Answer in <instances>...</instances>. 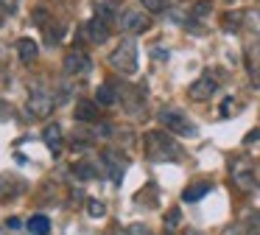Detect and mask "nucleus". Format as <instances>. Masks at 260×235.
<instances>
[{
	"label": "nucleus",
	"mask_w": 260,
	"mask_h": 235,
	"mask_svg": "<svg viewBox=\"0 0 260 235\" xmlns=\"http://www.w3.org/2000/svg\"><path fill=\"white\" fill-rule=\"evenodd\" d=\"M28 232L31 235H48L51 232V221H48V216H31L28 218Z\"/></svg>",
	"instance_id": "14"
},
{
	"label": "nucleus",
	"mask_w": 260,
	"mask_h": 235,
	"mask_svg": "<svg viewBox=\"0 0 260 235\" xmlns=\"http://www.w3.org/2000/svg\"><path fill=\"white\" fill-rule=\"evenodd\" d=\"M260 137V129H254L252 134H246V143H252V140H257Z\"/></svg>",
	"instance_id": "24"
},
{
	"label": "nucleus",
	"mask_w": 260,
	"mask_h": 235,
	"mask_svg": "<svg viewBox=\"0 0 260 235\" xmlns=\"http://www.w3.org/2000/svg\"><path fill=\"white\" fill-rule=\"evenodd\" d=\"M73 115H76L79 123H95L98 121V106L92 104V101H79Z\"/></svg>",
	"instance_id": "10"
},
{
	"label": "nucleus",
	"mask_w": 260,
	"mask_h": 235,
	"mask_svg": "<svg viewBox=\"0 0 260 235\" xmlns=\"http://www.w3.org/2000/svg\"><path fill=\"white\" fill-rule=\"evenodd\" d=\"M0 25H3V17H0Z\"/></svg>",
	"instance_id": "27"
},
{
	"label": "nucleus",
	"mask_w": 260,
	"mask_h": 235,
	"mask_svg": "<svg viewBox=\"0 0 260 235\" xmlns=\"http://www.w3.org/2000/svg\"><path fill=\"white\" fill-rule=\"evenodd\" d=\"M246 235H260V213H252L246 218Z\"/></svg>",
	"instance_id": "18"
},
{
	"label": "nucleus",
	"mask_w": 260,
	"mask_h": 235,
	"mask_svg": "<svg viewBox=\"0 0 260 235\" xmlns=\"http://www.w3.org/2000/svg\"><path fill=\"white\" fill-rule=\"evenodd\" d=\"M84 31L90 34V42H104V39L109 37V20H107V17H101V14H95L90 22H87Z\"/></svg>",
	"instance_id": "9"
},
{
	"label": "nucleus",
	"mask_w": 260,
	"mask_h": 235,
	"mask_svg": "<svg viewBox=\"0 0 260 235\" xmlns=\"http://www.w3.org/2000/svg\"><path fill=\"white\" fill-rule=\"evenodd\" d=\"M187 235H199V232H187Z\"/></svg>",
	"instance_id": "26"
},
{
	"label": "nucleus",
	"mask_w": 260,
	"mask_h": 235,
	"mask_svg": "<svg viewBox=\"0 0 260 235\" xmlns=\"http://www.w3.org/2000/svg\"><path fill=\"white\" fill-rule=\"evenodd\" d=\"M120 28L126 34H143L148 28V17L143 11H135V9H123L120 11Z\"/></svg>",
	"instance_id": "5"
},
{
	"label": "nucleus",
	"mask_w": 260,
	"mask_h": 235,
	"mask_svg": "<svg viewBox=\"0 0 260 235\" xmlns=\"http://www.w3.org/2000/svg\"><path fill=\"white\" fill-rule=\"evenodd\" d=\"M53 106H56V101H53L51 93H45V90H31V95H28V112L34 118H48L53 112Z\"/></svg>",
	"instance_id": "4"
},
{
	"label": "nucleus",
	"mask_w": 260,
	"mask_h": 235,
	"mask_svg": "<svg viewBox=\"0 0 260 235\" xmlns=\"http://www.w3.org/2000/svg\"><path fill=\"white\" fill-rule=\"evenodd\" d=\"M176 224H179V210H171L168 216H165V227H176Z\"/></svg>",
	"instance_id": "21"
},
{
	"label": "nucleus",
	"mask_w": 260,
	"mask_h": 235,
	"mask_svg": "<svg viewBox=\"0 0 260 235\" xmlns=\"http://www.w3.org/2000/svg\"><path fill=\"white\" fill-rule=\"evenodd\" d=\"M17 53H20V59H23V62H34L37 53H40V48H37L34 39H20V42H17Z\"/></svg>",
	"instance_id": "13"
},
{
	"label": "nucleus",
	"mask_w": 260,
	"mask_h": 235,
	"mask_svg": "<svg viewBox=\"0 0 260 235\" xmlns=\"http://www.w3.org/2000/svg\"><path fill=\"white\" fill-rule=\"evenodd\" d=\"M210 11H213V3H210V0H202V3H196L190 9V20H204Z\"/></svg>",
	"instance_id": "17"
},
{
	"label": "nucleus",
	"mask_w": 260,
	"mask_h": 235,
	"mask_svg": "<svg viewBox=\"0 0 260 235\" xmlns=\"http://www.w3.org/2000/svg\"><path fill=\"white\" fill-rule=\"evenodd\" d=\"M109 65L123 76H132L137 70V42L135 39H120V45L109 53Z\"/></svg>",
	"instance_id": "2"
},
{
	"label": "nucleus",
	"mask_w": 260,
	"mask_h": 235,
	"mask_svg": "<svg viewBox=\"0 0 260 235\" xmlns=\"http://www.w3.org/2000/svg\"><path fill=\"white\" fill-rule=\"evenodd\" d=\"M215 90H218V81H215L210 73H204L202 78H196V81L190 84L187 93H190L193 101H207V98H213V95H215Z\"/></svg>",
	"instance_id": "6"
},
{
	"label": "nucleus",
	"mask_w": 260,
	"mask_h": 235,
	"mask_svg": "<svg viewBox=\"0 0 260 235\" xmlns=\"http://www.w3.org/2000/svg\"><path fill=\"white\" fill-rule=\"evenodd\" d=\"M254 84H257V87H260V78H257V81H254Z\"/></svg>",
	"instance_id": "25"
},
{
	"label": "nucleus",
	"mask_w": 260,
	"mask_h": 235,
	"mask_svg": "<svg viewBox=\"0 0 260 235\" xmlns=\"http://www.w3.org/2000/svg\"><path fill=\"white\" fill-rule=\"evenodd\" d=\"M42 140H45V145L53 151V154H59V149H62V129H59L56 123L45 126V132H42Z\"/></svg>",
	"instance_id": "12"
},
{
	"label": "nucleus",
	"mask_w": 260,
	"mask_h": 235,
	"mask_svg": "<svg viewBox=\"0 0 260 235\" xmlns=\"http://www.w3.org/2000/svg\"><path fill=\"white\" fill-rule=\"evenodd\" d=\"M143 151H146V157L151 162H171V160H179L182 157L179 145L171 140V134L157 132V129L143 134Z\"/></svg>",
	"instance_id": "1"
},
{
	"label": "nucleus",
	"mask_w": 260,
	"mask_h": 235,
	"mask_svg": "<svg viewBox=\"0 0 260 235\" xmlns=\"http://www.w3.org/2000/svg\"><path fill=\"white\" fill-rule=\"evenodd\" d=\"M104 162H107L109 168V177H112V182H120V177H123V168H126V157L118 154V151L107 149L104 151Z\"/></svg>",
	"instance_id": "8"
},
{
	"label": "nucleus",
	"mask_w": 260,
	"mask_h": 235,
	"mask_svg": "<svg viewBox=\"0 0 260 235\" xmlns=\"http://www.w3.org/2000/svg\"><path fill=\"white\" fill-rule=\"evenodd\" d=\"M73 173H76L79 179H95V177H98V171L90 165V162H76V165H73Z\"/></svg>",
	"instance_id": "16"
},
{
	"label": "nucleus",
	"mask_w": 260,
	"mask_h": 235,
	"mask_svg": "<svg viewBox=\"0 0 260 235\" xmlns=\"http://www.w3.org/2000/svg\"><path fill=\"white\" fill-rule=\"evenodd\" d=\"M235 112V98H226V104L221 106V115H232Z\"/></svg>",
	"instance_id": "22"
},
{
	"label": "nucleus",
	"mask_w": 260,
	"mask_h": 235,
	"mask_svg": "<svg viewBox=\"0 0 260 235\" xmlns=\"http://www.w3.org/2000/svg\"><path fill=\"white\" fill-rule=\"evenodd\" d=\"M17 3H20V0H0V6H3V9H9V11L17 9Z\"/></svg>",
	"instance_id": "23"
},
{
	"label": "nucleus",
	"mask_w": 260,
	"mask_h": 235,
	"mask_svg": "<svg viewBox=\"0 0 260 235\" xmlns=\"http://www.w3.org/2000/svg\"><path fill=\"white\" fill-rule=\"evenodd\" d=\"M87 210H90V216H92V218H101V216H104V213H107V207H104V204H101V201H95V199H90V201H87Z\"/></svg>",
	"instance_id": "19"
},
{
	"label": "nucleus",
	"mask_w": 260,
	"mask_h": 235,
	"mask_svg": "<svg viewBox=\"0 0 260 235\" xmlns=\"http://www.w3.org/2000/svg\"><path fill=\"white\" fill-rule=\"evenodd\" d=\"M148 11H165L168 9V0H140Z\"/></svg>",
	"instance_id": "20"
},
{
	"label": "nucleus",
	"mask_w": 260,
	"mask_h": 235,
	"mask_svg": "<svg viewBox=\"0 0 260 235\" xmlns=\"http://www.w3.org/2000/svg\"><path fill=\"white\" fill-rule=\"evenodd\" d=\"M90 56L87 53H79V50H70L68 56H64V73L68 76H84V73H90Z\"/></svg>",
	"instance_id": "7"
},
{
	"label": "nucleus",
	"mask_w": 260,
	"mask_h": 235,
	"mask_svg": "<svg viewBox=\"0 0 260 235\" xmlns=\"http://www.w3.org/2000/svg\"><path fill=\"white\" fill-rule=\"evenodd\" d=\"M159 123H162L165 129H171L174 134H182V137H196V126H193V123L187 121L182 112H176V109H162V112H159Z\"/></svg>",
	"instance_id": "3"
},
{
	"label": "nucleus",
	"mask_w": 260,
	"mask_h": 235,
	"mask_svg": "<svg viewBox=\"0 0 260 235\" xmlns=\"http://www.w3.org/2000/svg\"><path fill=\"white\" fill-rule=\"evenodd\" d=\"M210 190H213V182H193V185H187V188H185L182 199H185V201H199V199H204Z\"/></svg>",
	"instance_id": "11"
},
{
	"label": "nucleus",
	"mask_w": 260,
	"mask_h": 235,
	"mask_svg": "<svg viewBox=\"0 0 260 235\" xmlns=\"http://www.w3.org/2000/svg\"><path fill=\"white\" fill-rule=\"evenodd\" d=\"M95 101L101 106H112L115 101H118V93H115L112 84H101V87H98V93H95Z\"/></svg>",
	"instance_id": "15"
}]
</instances>
